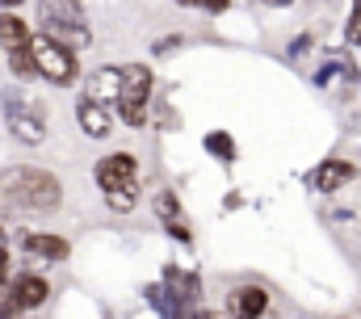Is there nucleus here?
<instances>
[{"instance_id": "dca6fc26", "label": "nucleus", "mask_w": 361, "mask_h": 319, "mask_svg": "<svg viewBox=\"0 0 361 319\" xmlns=\"http://www.w3.org/2000/svg\"><path fill=\"white\" fill-rule=\"evenodd\" d=\"M206 152L214 160H223V164H231L235 160V139L227 131H214V135H206Z\"/></svg>"}, {"instance_id": "f8f14e48", "label": "nucleus", "mask_w": 361, "mask_h": 319, "mask_svg": "<svg viewBox=\"0 0 361 319\" xmlns=\"http://www.w3.org/2000/svg\"><path fill=\"white\" fill-rule=\"evenodd\" d=\"M118 92H122V68H118V64H101V68L89 72V80H85V97H89V101L118 105Z\"/></svg>"}, {"instance_id": "4be33fe9", "label": "nucleus", "mask_w": 361, "mask_h": 319, "mask_svg": "<svg viewBox=\"0 0 361 319\" xmlns=\"http://www.w3.org/2000/svg\"><path fill=\"white\" fill-rule=\"evenodd\" d=\"M17 4H25V0H0V8H4V13H13Z\"/></svg>"}, {"instance_id": "2eb2a0df", "label": "nucleus", "mask_w": 361, "mask_h": 319, "mask_svg": "<svg viewBox=\"0 0 361 319\" xmlns=\"http://www.w3.org/2000/svg\"><path fill=\"white\" fill-rule=\"evenodd\" d=\"M139 202H143V198H139V181H126V185L105 189V206H109L114 215H130Z\"/></svg>"}, {"instance_id": "5701e85b", "label": "nucleus", "mask_w": 361, "mask_h": 319, "mask_svg": "<svg viewBox=\"0 0 361 319\" xmlns=\"http://www.w3.org/2000/svg\"><path fill=\"white\" fill-rule=\"evenodd\" d=\"M265 4H290V0H265Z\"/></svg>"}, {"instance_id": "9d476101", "label": "nucleus", "mask_w": 361, "mask_h": 319, "mask_svg": "<svg viewBox=\"0 0 361 319\" xmlns=\"http://www.w3.org/2000/svg\"><path fill=\"white\" fill-rule=\"evenodd\" d=\"M8 290H13L17 311H38V307L51 299V282H47L42 273H17V277L8 282Z\"/></svg>"}, {"instance_id": "39448f33", "label": "nucleus", "mask_w": 361, "mask_h": 319, "mask_svg": "<svg viewBox=\"0 0 361 319\" xmlns=\"http://www.w3.org/2000/svg\"><path fill=\"white\" fill-rule=\"evenodd\" d=\"M4 126H8V135L17 143H30V148H38L47 139V114L38 105H30L21 97V88H8L4 92Z\"/></svg>"}, {"instance_id": "1a4fd4ad", "label": "nucleus", "mask_w": 361, "mask_h": 319, "mask_svg": "<svg viewBox=\"0 0 361 319\" xmlns=\"http://www.w3.org/2000/svg\"><path fill=\"white\" fill-rule=\"evenodd\" d=\"M307 181H311L315 193H336V189H345L349 181H357V164H353V160H324Z\"/></svg>"}, {"instance_id": "f03ea898", "label": "nucleus", "mask_w": 361, "mask_h": 319, "mask_svg": "<svg viewBox=\"0 0 361 319\" xmlns=\"http://www.w3.org/2000/svg\"><path fill=\"white\" fill-rule=\"evenodd\" d=\"M38 30L68 42L72 51L92 47V25L80 8V0H38Z\"/></svg>"}, {"instance_id": "ddd939ff", "label": "nucleus", "mask_w": 361, "mask_h": 319, "mask_svg": "<svg viewBox=\"0 0 361 319\" xmlns=\"http://www.w3.org/2000/svg\"><path fill=\"white\" fill-rule=\"evenodd\" d=\"M30 38H34V30H30V21L21 13H0V51H4V59L8 55H25Z\"/></svg>"}, {"instance_id": "7ed1b4c3", "label": "nucleus", "mask_w": 361, "mask_h": 319, "mask_svg": "<svg viewBox=\"0 0 361 319\" xmlns=\"http://www.w3.org/2000/svg\"><path fill=\"white\" fill-rule=\"evenodd\" d=\"M30 55H34V64H38V76L47 80V84H55V88H68V84H76V76H80V59H76V51H72L68 42L42 34V30H34V38H30Z\"/></svg>"}, {"instance_id": "f3484780", "label": "nucleus", "mask_w": 361, "mask_h": 319, "mask_svg": "<svg viewBox=\"0 0 361 319\" xmlns=\"http://www.w3.org/2000/svg\"><path fill=\"white\" fill-rule=\"evenodd\" d=\"M4 64H8L13 80H21V84H30V80L38 76V64H34V55H30V51H25V55H8Z\"/></svg>"}, {"instance_id": "6ab92c4d", "label": "nucleus", "mask_w": 361, "mask_h": 319, "mask_svg": "<svg viewBox=\"0 0 361 319\" xmlns=\"http://www.w3.org/2000/svg\"><path fill=\"white\" fill-rule=\"evenodd\" d=\"M13 315H21V311H17L13 290H8V282H4V286H0V319H13Z\"/></svg>"}, {"instance_id": "4468645a", "label": "nucleus", "mask_w": 361, "mask_h": 319, "mask_svg": "<svg viewBox=\"0 0 361 319\" xmlns=\"http://www.w3.org/2000/svg\"><path fill=\"white\" fill-rule=\"evenodd\" d=\"M269 311V290L248 282L240 290H231V319H261Z\"/></svg>"}, {"instance_id": "f257e3e1", "label": "nucleus", "mask_w": 361, "mask_h": 319, "mask_svg": "<svg viewBox=\"0 0 361 319\" xmlns=\"http://www.w3.org/2000/svg\"><path fill=\"white\" fill-rule=\"evenodd\" d=\"M63 202V181L38 164H13L0 172V206L13 215H51Z\"/></svg>"}, {"instance_id": "a211bd4d", "label": "nucleus", "mask_w": 361, "mask_h": 319, "mask_svg": "<svg viewBox=\"0 0 361 319\" xmlns=\"http://www.w3.org/2000/svg\"><path fill=\"white\" fill-rule=\"evenodd\" d=\"M185 8H202V13H227L231 8V0H177Z\"/></svg>"}, {"instance_id": "20e7f679", "label": "nucleus", "mask_w": 361, "mask_h": 319, "mask_svg": "<svg viewBox=\"0 0 361 319\" xmlns=\"http://www.w3.org/2000/svg\"><path fill=\"white\" fill-rule=\"evenodd\" d=\"M147 105H152V68L147 64H126L122 68V92H118V118L130 131L147 126Z\"/></svg>"}, {"instance_id": "423d86ee", "label": "nucleus", "mask_w": 361, "mask_h": 319, "mask_svg": "<svg viewBox=\"0 0 361 319\" xmlns=\"http://www.w3.org/2000/svg\"><path fill=\"white\" fill-rule=\"evenodd\" d=\"M92 176H97L101 193H105V189H114V185L139 181V156H135V152H109V156H101V160H97Z\"/></svg>"}, {"instance_id": "412c9836", "label": "nucleus", "mask_w": 361, "mask_h": 319, "mask_svg": "<svg viewBox=\"0 0 361 319\" xmlns=\"http://www.w3.org/2000/svg\"><path fill=\"white\" fill-rule=\"evenodd\" d=\"M4 282H8V248L0 243V286H4Z\"/></svg>"}, {"instance_id": "9b49d317", "label": "nucleus", "mask_w": 361, "mask_h": 319, "mask_svg": "<svg viewBox=\"0 0 361 319\" xmlns=\"http://www.w3.org/2000/svg\"><path fill=\"white\" fill-rule=\"evenodd\" d=\"M76 126H80L85 139H109V135H114V114H109V105L80 97V105H76Z\"/></svg>"}, {"instance_id": "b1692460", "label": "nucleus", "mask_w": 361, "mask_h": 319, "mask_svg": "<svg viewBox=\"0 0 361 319\" xmlns=\"http://www.w3.org/2000/svg\"><path fill=\"white\" fill-rule=\"evenodd\" d=\"M0 243H4V227H0Z\"/></svg>"}, {"instance_id": "6e6552de", "label": "nucleus", "mask_w": 361, "mask_h": 319, "mask_svg": "<svg viewBox=\"0 0 361 319\" xmlns=\"http://www.w3.org/2000/svg\"><path fill=\"white\" fill-rule=\"evenodd\" d=\"M21 252L34 256V260L59 265V260L72 256V243H68L63 236H55V231H25V236H21Z\"/></svg>"}, {"instance_id": "aec40b11", "label": "nucleus", "mask_w": 361, "mask_h": 319, "mask_svg": "<svg viewBox=\"0 0 361 319\" xmlns=\"http://www.w3.org/2000/svg\"><path fill=\"white\" fill-rule=\"evenodd\" d=\"M349 38L361 47V0H353V13H349Z\"/></svg>"}, {"instance_id": "0eeeda50", "label": "nucleus", "mask_w": 361, "mask_h": 319, "mask_svg": "<svg viewBox=\"0 0 361 319\" xmlns=\"http://www.w3.org/2000/svg\"><path fill=\"white\" fill-rule=\"evenodd\" d=\"M152 210H156V219L164 223V231L177 239V243H193L189 219H185V210H180V198L173 193V189H156V193H152Z\"/></svg>"}]
</instances>
